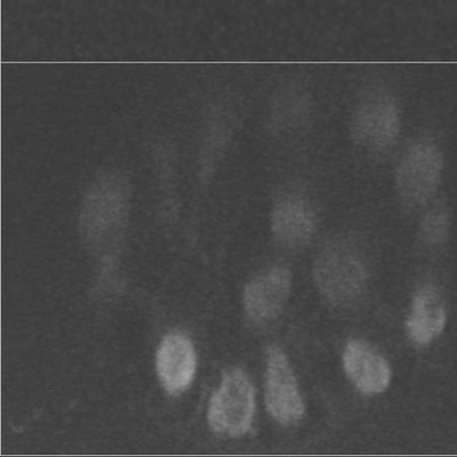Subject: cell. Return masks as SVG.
Returning a JSON list of instances; mask_svg holds the SVG:
<instances>
[{
    "label": "cell",
    "mask_w": 457,
    "mask_h": 457,
    "mask_svg": "<svg viewBox=\"0 0 457 457\" xmlns=\"http://www.w3.org/2000/svg\"><path fill=\"white\" fill-rule=\"evenodd\" d=\"M445 161L439 146L420 139L403 153L395 171V189L402 204L420 208L431 201L436 193Z\"/></svg>",
    "instance_id": "6da1fadb"
},
{
    "label": "cell",
    "mask_w": 457,
    "mask_h": 457,
    "mask_svg": "<svg viewBox=\"0 0 457 457\" xmlns=\"http://www.w3.org/2000/svg\"><path fill=\"white\" fill-rule=\"evenodd\" d=\"M350 134L367 150L389 149L401 134V113L395 100L386 94L367 96L352 115Z\"/></svg>",
    "instance_id": "7a4b0ae2"
},
{
    "label": "cell",
    "mask_w": 457,
    "mask_h": 457,
    "mask_svg": "<svg viewBox=\"0 0 457 457\" xmlns=\"http://www.w3.org/2000/svg\"><path fill=\"white\" fill-rule=\"evenodd\" d=\"M254 389L245 374L238 370L224 374L222 385L212 395L209 421L219 433L240 436L253 422Z\"/></svg>",
    "instance_id": "3957f363"
},
{
    "label": "cell",
    "mask_w": 457,
    "mask_h": 457,
    "mask_svg": "<svg viewBox=\"0 0 457 457\" xmlns=\"http://www.w3.org/2000/svg\"><path fill=\"white\" fill-rule=\"evenodd\" d=\"M314 278L320 291L331 301H349L362 290L366 272L350 249L333 245L322 250L314 264Z\"/></svg>",
    "instance_id": "277c9868"
},
{
    "label": "cell",
    "mask_w": 457,
    "mask_h": 457,
    "mask_svg": "<svg viewBox=\"0 0 457 457\" xmlns=\"http://www.w3.org/2000/svg\"><path fill=\"white\" fill-rule=\"evenodd\" d=\"M265 400L271 416L279 423L291 425L298 422L303 416L304 405L296 380L284 353L275 346L268 352Z\"/></svg>",
    "instance_id": "5b68a950"
},
{
    "label": "cell",
    "mask_w": 457,
    "mask_h": 457,
    "mask_svg": "<svg viewBox=\"0 0 457 457\" xmlns=\"http://www.w3.org/2000/svg\"><path fill=\"white\" fill-rule=\"evenodd\" d=\"M291 287V274L284 267L262 272L245 289V303L248 319L256 324L274 320L282 312Z\"/></svg>",
    "instance_id": "8992f818"
},
{
    "label": "cell",
    "mask_w": 457,
    "mask_h": 457,
    "mask_svg": "<svg viewBox=\"0 0 457 457\" xmlns=\"http://www.w3.org/2000/svg\"><path fill=\"white\" fill-rule=\"evenodd\" d=\"M316 213L305 197L287 194L278 198L271 211L270 225L276 238L289 248H300L312 240L316 231Z\"/></svg>",
    "instance_id": "52a82bcc"
},
{
    "label": "cell",
    "mask_w": 457,
    "mask_h": 457,
    "mask_svg": "<svg viewBox=\"0 0 457 457\" xmlns=\"http://www.w3.org/2000/svg\"><path fill=\"white\" fill-rule=\"evenodd\" d=\"M196 360L193 345L179 334L167 336L157 353V370L164 387L170 394L187 389L194 379Z\"/></svg>",
    "instance_id": "ba28073f"
},
{
    "label": "cell",
    "mask_w": 457,
    "mask_h": 457,
    "mask_svg": "<svg viewBox=\"0 0 457 457\" xmlns=\"http://www.w3.org/2000/svg\"><path fill=\"white\" fill-rule=\"evenodd\" d=\"M344 367L355 386L368 395L385 392L392 371L382 356L362 342H352L344 353Z\"/></svg>",
    "instance_id": "9c48e42d"
},
{
    "label": "cell",
    "mask_w": 457,
    "mask_h": 457,
    "mask_svg": "<svg viewBox=\"0 0 457 457\" xmlns=\"http://www.w3.org/2000/svg\"><path fill=\"white\" fill-rule=\"evenodd\" d=\"M446 324V313L440 295L432 287H423L412 302L407 322L408 333L418 345H428L441 335Z\"/></svg>",
    "instance_id": "30bf717a"
},
{
    "label": "cell",
    "mask_w": 457,
    "mask_h": 457,
    "mask_svg": "<svg viewBox=\"0 0 457 457\" xmlns=\"http://www.w3.org/2000/svg\"><path fill=\"white\" fill-rule=\"evenodd\" d=\"M451 228V216L445 206L437 204L425 213L420 224V235L427 245H439Z\"/></svg>",
    "instance_id": "8fae6325"
}]
</instances>
